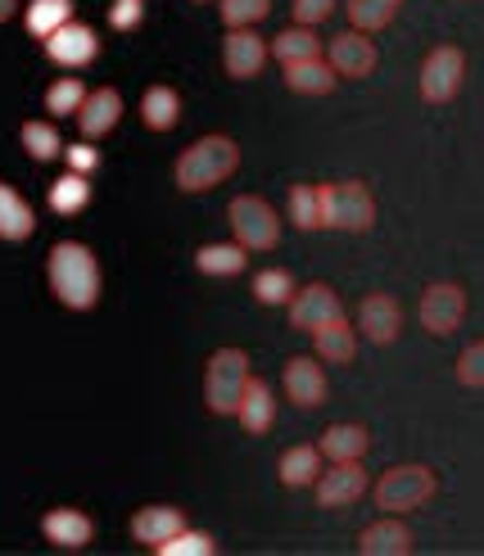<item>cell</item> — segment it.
I'll use <instances>...</instances> for the list:
<instances>
[{"instance_id":"cell-1","label":"cell","mask_w":484,"mask_h":556,"mask_svg":"<svg viewBox=\"0 0 484 556\" xmlns=\"http://www.w3.org/2000/svg\"><path fill=\"white\" fill-rule=\"evenodd\" d=\"M46 276H50L54 299L69 303L73 313H91L100 303V263L87 244H77V240L54 244L46 258Z\"/></svg>"},{"instance_id":"cell-2","label":"cell","mask_w":484,"mask_h":556,"mask_svg":"<svg viewBox=\"0 0 484 556\" xmlns=\"http://www.w3.org/2000/svg\"><path fill=\"white\" fill-rule=\"evenodd\" d=\"M240 163V150L232 136H199V141L190 150H182L177 159V186L199 194V190H213L218 181H226L236 173Z\"/></svg>"},{"instance_id":"cell-3","label":"cell","mask_w":484,"mask_h":556,"mask_svg":"<svg viewBox=\"0 0 484 556\" xmlns=\"http://www.w3.org/2000/svg\"><path fill=\"white\" fill-rule=\"evenodd\" d=\"M318 200H322V227L335 231H372L376 222V200L362 181H326L318 186Z\"/></svg>"},{"instance_id":"cell-4","label":"cell","mask_w":484,"mask_h":556,"mask_svg":"<svg viewBox=\"0 0 484 556\" xmlns=\"http://www.w3.org/2000/svg\"><path fill=\"white\" fill-rule=\"evenodd\" d=\"M249 384V357L240 349H218L204 371V403L218 416H236Z\"/></svg>"},{"instance_id":"cell-5","label":"cell","mask_w":484,"mask_h":556,"mask_svg":"<svg viewBox=\"0 0 484 556\" xmlns=\"http://www.w3.org/2000/svg\"><path fill=\"white\" fill-rule=\"evenodd\" d=\"M435 470L431 466H394V470H385V476L376 480V489H372V497H376V507L381 511H389V516H398V511H417V507H425L435 497Z\"/></svg>"},{"instance_id":"cell-6","label":"cell","mask_w":484,"mask_h":556,"mask_svg":"<svg viewBox=\"0 0 484 556\" xmlns=\"http://www.w3.org/2000/svg\"><path fill=\"white\" fill-rule=\"evenodd\" d=\"M226 222H232V231L245 249H276L281 244V222L263 194H236L232 208H226Z\"/></svg>"},{"instance_id":"cell-7","label":"cell","mask_w":484,"mask_h":556,"mask_svg":"<svg viewBox=\"0 0 484 556\" xmlns=\"http://www.w3.org/2000/svg\"><path fill=\"white\" fill-rule=\"evenodd\" d=\"M462 77H467V54L458 46H435L421 64V100L425 104H448L462 91Z\"/></svg>"},{"instance_id":"cell-8","label":"cell","mask_w":484,"mask_h":556,"mask_svg":"<svg viewBox=\"0 0 484 556\" xmlns=\"http://www.w3.org/2000/svg\"><path fill=\"white\" fill-rule=\"evenodd\" d=\"M467 317V294L462 286H452V281H439L421 294V326L431 330V336H452V330L462 326Z\"/></svg>"},{"instance_id":"cell-9","label":"cell","mask_w":484,"mask_h":556,"mask_svg":"<svg viewBox=\"0 0 484 556\" xmlns=\"http://www.w3.org/2000/svg\"><path fill=\"white\" fill-rule=\"evenodd\" d=\"M268 64V41L253 27H226L222 37V68L226 77H253Z\"/></svg>"},{"instance_id":"cell-10","label":"cell","mask_w":484,"mask_h":556,"mask_svg":"<svg viewBox=\"0 0 484 556\" xmlns=\"http://www.w3.org/2000/svg\"><path fill=\"white\" fill-rule=\"evenodd\" d=\"M318 503L322 507H349V503H358V497L372 489V480H367V470H362V462H331V470L326 476H318Z\"/></svg>"},{"instance_id":"cell-11","label":"cell","mask_w":484,"mask_h":556,"mask_svg":"<svg viewBox=\"0 0 484 556\" xmlns=\"http://www.w3.org/2000/svg\"><path fill=\"white\" fill-rule=\"evenodd\" d=\"M335 317H345V308H339V299H335V290L331 286H303L295 299H290V326L295 330H322V326H331Z\"/></svg>"},{"instance_id":"cell-12","label":"cell","mask_w":484,"mask_h":556,"mask_svg":"<svg viewBox=\"0 0 484 556\" xmlns=\"http://www.w3.org/2000/svg\"><path fill=\"white\" fill-rule=\"evenodd\" d=\"M358 326L372 344H394L398 330H404V308H398L394 294H367L358 303Z\"/></svg>"},{"instance_id":"cell-13","label":"cell","mask_w":484,"mask_h":556,"mask_svg":"<svg viewBox=\"0 0 484 556\" xmlns=\"http://www.w3.org/2000/svg\"><path fill=\"white\" fill-rule=\"evenodd\" d=\"M326 60H331V68L339 77H367V73L376 68V46H372V37L353 27V33H339L326 46Z\"/></svg>"},{"instance_id":"cell-14","label":"cell","mask_w":484,"mask_h":556,"mask_svg":"<svg viewBox=\"0 0 484 556\" xmlns=\"http://www.w3.org/2000/svg\"><path fill=\"white\" fill-rule=\"evenodd\" d=\"M46 54L54 64H64V68H82V64H91L100 54V37L91 33L87 23H64L60 33L46 41Z\"/></svg>"},{"instance_id":"cell-15","label":"cell","mask_w":484,"mask_h":556,"mask_svg":"<svg viewBox=\"0 0 484 556\" xmlns=\"http://www.w3.org/2000/svg\"><path fill=\"white\" fill-rule=\"evenodd\" d=\"M286 394L299 407H322L326 403V371L318 357H290L286 363Z\"/></svg>"},{"instance_id":"cell-16","label":"cell","mask_w":484,"mask_h":556,"mask_svg":"<svg viewBox=\"0 0 484 556\" xmlns=\"http://www.w3.org/2000/svg\"><path fill=\"white\" fill-rule=\"evenodd\" d=\"M186 530V516L177 507H140L132 516V539L136 543H146V547H163L173 534Z\"/></svg>"},{"instance_id":"cell-17","label":"cell","mask_w":484,"mask_h":556,"mask_svg":"<svg viewBox=\"0 0 484 556\" xmlns=\"http://www.w3.org/2000/svg\"><path fill=\"white\" fill-rule=\"evenodd\" d=\"M119 114H123V96L119 91H91L87 96V104L77 109V123H82V136L87 141H100V136H109L113 131V123H119Z\"/></svg>"},{"instance_id":"cell-18","label":"cell","mask_w":484,"mask_h":556,"mask_svg":"<svg viewBox=\"0 0 484 556\" xmlns=\"http://www.w3.org/2000/svg\"><path fill=\"white\" fill-rule=\"evenodd\" d=\"M358 552L362 556H408L412 552V530L404 520H376V525L362 530Z\"/></svg>"},{"instance_id":"cell-19","label":"cell","mask_w":484,"mask_h":556,"mask_svg":"<svg viewBox=\"0 0 484 556\" xmlns=\"http://www.w3.org/2000/svg\"><path fill=\"white\" fill-rule=\"evenodd\" d=\"M41 534H46L54 547H82V543H91L96 525H91V516H82V511H73V507H54V511H46V520H41Z\"/></svg>"},{"instance_id":"cell-20","label":"cell","mask_w":484,"mask_h":556,"mask_svg":"<svg viewBox=\"0 0 484 556\" xmlns=\"http://www.w3.org/2000/svg\"><path fill=\"white\" fill-rule=\"evenodd\" d=\"M335 68H331V60H299V64H286V87L295 91V96H331L335 91Z\"/></svg>"},{"instance_id":"cell-21","label":"cell","mask_w":484,"mask_h":556,"mask_svg":"<svg viewBox=\"0 0 484 556\" xmlns=\"http://www.w3.org/2000/svg\"><path fill=\"white\" fill-rule=\"evenodd\" d=\"M318 448H322V457H331V462H362L367 448H372V434H367V426L345 421V426H331V430L322 434Z\"/></svg>"},{"instance_id":"cell-22","label":"cell","mask_w":484,"mask_h":556,"mask_svg":"<svg viewBox=\"0 0 484 556\" xmlns=\"http://www.w3.org/2000/svg\"><path fill=\"white\" fill-rule=\"evenodd\" d=\"M240 426L249 430V434H268L272 430V421H276V403H272V389H268V380H253L249 376V384H245V399H240Z\"/></svg>"},{"instance_id":"cell-23","label":"cell","mask_w":484,"mask_h":556,"mask_svg":"<svg viewBox=\"0 0 484 556\" xmlns=\"http://www.w3.org/2000/svg\"><path fill=\"white\" fill-rule=\"evenodd\" d=\"M281 484L286 489H308V484H318L322 476V448L318 443H295V448L281 457Z\"/></svg>"},{"instance_id":"cell-24","label":"cell","mask_w":484,"mask_h":556,"mask_svg":"<svg viewBox=\"0 0 484 556\" xmlns=\"http://www.w3.org/2000/svg\"><path fill=\"white\" fill-rule=\"evenodd\" d=\"M37 231V213L27 208V200L0 181V240H27Z\"/></svg>"},{"instance_id":"cell-25","label":"cell","mask_w":484,"mask_h":556,"mask_svg":"<svg viewBox=\"0 0 484 556\" xmlns=\"http://www.w3.org/2000/svg\"><path fill=\"white\" fill-rule=\"evenodd\" d=\"M312 344H318V357L322 363H353V353H358V340H353V326L345 317H335L331 326L322 330H312Z\"/></svg>"},{"instance_id":"cell-26","label":"cell","mask_w":484,"mask_h":556,"mask_svg":"<svg viewBox=\"0 0 484 556\" xmlns=\"http://www.w3.org/2000/svg\"><path fill=\"white\" fill-rule=\"evenodd\" d=\"M140 118H146L150 131H173L182 118V96L173 87H150L146 100H140Z\"/></svg>"},{"instance_id":"cell-27","label":"cell","mask_w":484,"mask_h":556,"mask_svg":"<svg viewBox=\"0 0 484 556\" xmlns=\"http://www.w3.org/2000/svg\"><path fill=\"white\" fill-rule=\"evenodd\" d=\"M23 23H27V33H33V37L50 41L64 23H73V0H33Z\"/></svg>"},{"instance_id":"cell-28","label":"cell","mask_w":484,"mask_h":556,"mask_svg":"<svg viewBox=\"0 0 484 556\" xmlns=\"http://www.w3.org/2000/svg\"><path fill=\"white\" fill-rule=\"evenodd\" d=\"M272 54L281 64H299V60H318L322 54V41H318V33H312V27H286V33H281L276 41H272Z\"/></svg>"},{"instance_id":"cell-29","label":"cell","mask_w":484,"mask_h":556,"mask_svg":"<svg viewBox=\"0 0 484 556\" xmlns=\"http://www.w3.org/2000/svg\"><path fill=\"white\" fill-rule=\"evenodd\" d=\"M245 254H249V249L240 240L236 244H204L195 254V267L204 271V276H236L245 267Z\"/></svg>"},{"instance_id":"cell-30","label":"cell","mask_w":484,"mask_h":556,"mask_svg":"<svg viewBox=\"0 0 484 556\" xmlns=\"http://www.w3.org/2000/svg\"><path fill=\"white\" fill-rule=\"evenodd\" d=\"M87 204H91V186H87V177H82V173H69V177H60L50 186V208L60 217H73Z\"/></svg>"},{"instance_id":"cell-31","label":"cell","mask_w":484,"mask_h":556,"mask_svg":"<svg viewBox=\"0 0 484 556\" xmlns=\"http://www.w3.org/2000/svg\"><path fill=\"white\" fill-rule=\"evenodd\" d=\"M398 5H404V0H349V23L358 33H381L398 14Z\"/></svg>"},{"instance_id":"cell-32","label":"cell","mask_w":484,"mask_h":556,"mask_svg":"<svg viewBox=\"0 0 484 556\" xmlns=\"http://www.w3.org/2000/svg\"><path fill=\"white\" fill-rule=\"evenodd\" d=\"M290 222H295L299 231H318V227H322L318 186H290Z\"/></svg>"},{"instance_id":"cell-33","label":"cell","mask_w":484,"mask_h":556,"mask_svg":"<svg viewBox=\"0 0 484 556\" xmlns=\"http://www.w3.org/2000/svg\"><path fill=\"white\" fill-rule=\"evenodd\" d=\"M299 290H295V276L290 271H281V267H268L253 276V299L259 303H290Z\"/></svg>"},{"instance_id":"cell-34","label":"cell","mask_w":484,"mask_h":556,"mask_svg":"<svg viewBox=\"0 0 484 556\" xmlns=\"http://www.w3.org/2000/svg\"><path fill=\"white\" fill-rule=\"evenodd\" d=\"M18 141H23V150H27V154H33V159H41V163H50L54 154L64 150V146H60V131H54L50 123H23Z\"/></svg>"},{"instance_id":"cell-35","label":"cell","mask_w":484,"mask_h":556,"mask_svg":"<svg viewBox=\"0 0 484 556\" xmlns=\"http://www.w3.org/2000/svg\"><path fill=\"white\" fill-rule=\"evenodd\" d=\"M87 104V87H82L77 77H60L54 87L46 91V109L54 118H64V114H77V109Z\"/></svg>"},{"instance_id":"cell-36","label":"cell","mask_w":484,"mask_h":556,"mask_svg":"<svg viewBox=\"0 0 484 556\" xmlns=\"http://www.w3.org/2000/svg\"><path fill=\"white\" fill-rule=\"evenodd\" d=\"M272 14V0H222V23L226 27H253Z\"/></svg>"},{"instance_id":"cell-37","label":"cell","mask_w":484,"mask_h":556,"mask_svg":"<svg viewBox=\"0 0 484 556\" xmlns=\"http://www.w3.org/2000/svg\"><path fill=\"white\" fill-rule=\"evenodd\" d=\"M159 552H163V556H213V539L199 534V530H182V534L167 539Z\"/></svg>"},{"instance_id":"cell-38","label":"cell","mask_w":484,"mask_h":556,"mask_svg":"<svg viewBox=\"0 0 484 556\" xmlns=\"http://www.w3.org/2000/svg\"><path fill=\"white\" fill-rule=\"evenodd\" d=\"M458 380H462L467 389H484V340H475V344L462 349V357H458Z\"/></svg>"},{"instance_id":"cell-39","label":"cell","mask_w":484,"mask_h":556,"mask_svg":"<svg viewBox=\"0 0 484 556\" xmlns=\"http://www.w3.org/2000/svg\"><path fill=\"white\" fill-rule=\"evenodd\" d=\"M146 18V0H113V10H109V23L119 27V33H132V27Z\"/></svg>"},{"instance_id":"cell-40","label":"cell","mask_w":484,"mask_h":556,"mask_svg":"<svg viewBox=\"0 0 484 556\" xmlns=\"http://www.w3.org/2000/svg\"><path fill=\"white\" fill-rule=\"evenodd\" d=\"M335 14V0H295V23L299 27H318Z\"/></svg>"},{"instance_id":"cell-41","label":"cell","mask_w":484,"mask_h":556,"mask_svg":"<svg viewBox=\"0 0 484 556\" xmlns=\"http://www.w3.org/2000/svg\"><path fill=\"white\" fill-rule=\"evenodd\" d=\"M96 163H100L96 146H73V150H69V168H73V173H82V177L96 173Z\"/></svg>"},{"instance_id":"cell-42","label":"cell","mask_w":484,"mask_h":556,"mask_svg":"<svg viewBox=\"0 0 484 556\" xmlns=\"http://www.w3.org/2000/svg\"><path fill=\"white\" fill-rule=\"evenodd\" d=\"M14 5H18V0H0V23H10V18H14Z\"/></svg>"}]
</instances>
